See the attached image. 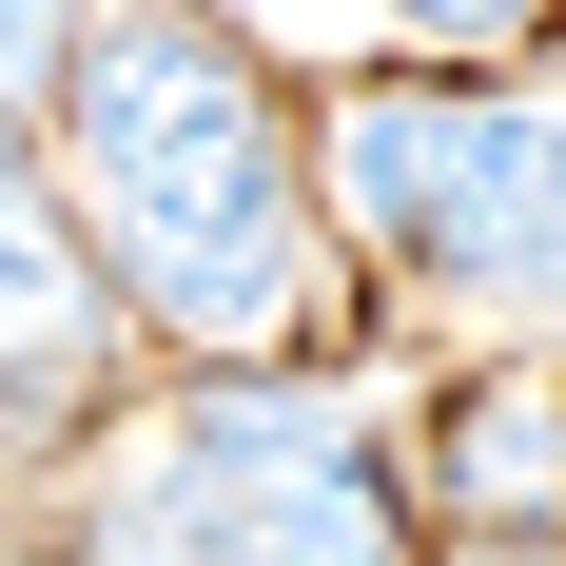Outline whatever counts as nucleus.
<instances>
[{
    "label": "nucleus",
    "instance_id": "20e7f679",
    "mask_svg": "<svg viewBox=\"0 0 566 566\" xmlns=\"http://www.w3.org/2000/svg\"><path fill=\"white\" fill-rule=\"evenodd\" d=\"M117 352H137V313H117L98 234L59 216V176L0 137V430H20V450L98 430V410H117Z\"/></svg>",
    "mask_w": 566,
    "mask_h": 566
},
{
    "label": "nucleus",
    "instance_id": "7ed1b4c3",
    "mask_svg": "<svg viewBox=\"0 0 566 566\" xmlns=\"http://www.w3.org/2000/svg\"><path fill=\"white\" fill-rule=\"evenodd\" d=\"M78 566H430V509L410 450L333 410V371H216L176 391V430H137Z\"/></svg>",
    "mask_w": 566,
    "mask_h": 566
},
{
    "label": "nucleus",
    "instance_id": "f03ea898",
    "mask_svg": "<svg viewBox=\"0 0 566 566\" xmlns=\"http://www.w3.org/2000/svg\"><path fill=\"white\" fill-rule=\"evenodd\" d=\"M313 216L371 293L430 313H566V98L371 59L313 98Z\"/></svg>",
    "mask_w": 566,
    "mask_h": 566
},
{
    "label": "nucleus",
    "instance_id": "423d86ee",
    "mask_svg": "<svg viewBox=\"0 0 566 566\" xmlns=\"http://www.w3.org/2000/svg\"><path fill=\"white\" fill-rule=\"evenodd\" d=\"M391 40L450 78H527V59H566V0H391Z\"/></svg>",
    "mask_w": 566,
    "mask_h": 566
},
{
    "label": "nucleus",
    "instance_id": "39448f33",
    "mask_svg": "<svg viewBox=\"0 0 566 566\" xmlns=\"http://www.w3.org/2000/svg\"><path fill=\"white\" fill-rule=\"evenodd\" d=\"M410 509L450 547H566V352H469L410 410Z\"/></svg>",
    "mask_w": 566,
    "mask_h": 566
},
{
    "label": "nucleus",
    "instance_id": "0eeeda50",
    "mask_svg": "<svg viewBox=\"0 0 566 566\" xmlns=\"http://www.w3.org/2000/svg\"><path fill=\"white\" fill-rule=\"evenodd\" d=\"M78 40H98V0H0V117H59Z\"/></svg>",
    "mask_w": 566,
    "mask_h": 566
},
{
    "label": "nucleus",
    "instance_id": "f257e3e1",
    "mask_svg": "<svg viewBox=\"0 0 566 566\" xmlns=\"http://www.w3.org/2000/svg\"><path fill=\"white\" fill-rule=\"evenodd\" d=\"M59 216L98 234L137 352H176V391L216 371H333L352 352V254L313 216V78L254 59L216 0H98V40L59 78Z\"/></svg>",
    "mask_w": 566,
    "mask_h": 566
},
{
    "label": "nucleus",
    "instance_id": "6e6552de",
    "mask_svg": "<svg viewBox=\"0 0 566 566\" xmlns=\"http://www.w3.org/2000/svg\"><path fill=\"white\" fill-rule=\"evenodd\" d=\"M450 566H566V547H450Z\"/></svg>",
    "mask_w": 566,
    "mask_h": 566
}]
</instances>
